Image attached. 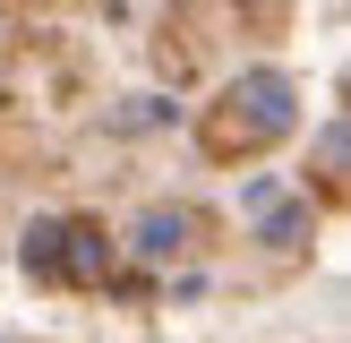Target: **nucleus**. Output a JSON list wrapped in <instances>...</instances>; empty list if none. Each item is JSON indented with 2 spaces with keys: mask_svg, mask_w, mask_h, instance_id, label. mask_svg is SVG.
<instances>
[{
  "mask_svg": "<svg viewBox=\"0 0 351 343\" xmlns=\"http://www.w3.org/2000/svg\"><path fill=\"white\" fill-rule=\"evenodd\" d=\"M51 274H69V283H103V274H112V240L86 232V223H60V266H51Z\"/></svg>",
  "mask_w": 351,
  "mask_h": 343,
  "instance_id": "2",
  "label": "nucleus"
},
{
  "mask_svg": "<svg viewBox=\"0 0 351 343\" xmlns=\"http://www.w3.org/2000/svg\"><path fill=\"white\" fill-rule=\"evenodd\" d=\"M300 232H308V206H266V240L274 249H291Z\"/></svg>",
  "mask_w": 351,
  "mask_h": 343,
  "instance_id": "5",
  "label": "nucleus"
},
{
  "mask_svg": "<svg viewBox=\"0 0 351 343\" xmlns=\"http://www.w3.org/2000/svg\"><path fill=\"white\" fill-rule=\"evenodd\" d=\"M300 120V86L283 78V69H249V78L223 95V120H215V146H274V137Z\"/></svg>",
  "mask_w": 351,
  "mask_h": 343,
  "instance_id": "1",
  "label": "nucleus"
},
{
  "mask_svg": "<svg viewBox=\"0 0 351 343\" xmlns=\"http://www.w3.org/2000/svg\"><path fill=\"white\" fill-rule=\"evenodd\" d=\"M60 266V223H34L26 232V274H51Z\"/></svg>",
  "mask_w": 351,
  "mask_h": 343,
  "instance_id": "4",
  "label": "nucleus"
},
{
  "mask_svg": "<svg viewBox=\"0 0 351 343\" xmlns=\"http://www.w3.org/2000/svg\"><path fill=\"white\" fill-rule=\"evenodd\" d=\"M180 240H189V223H180V215H163V206H154V215L137 223V257H171Z\"/></svg>",
  "mask_w": 351,
  "mask_h": 343,
  "instance_id": "3",
  "label": "nucleus"
},
{
  "mask_svg": "<svg viewBox=\"0 0 351 343\" xmlns=\"http://www.w3.org/2000/svg\"><path fill=\"white\" fill-rule=\"evenodd\" d=\"M317 163H326V180H343V163H351V146H343V120L317 137Z\"/></svg>",
  "mask_w": 351,
  "mask_h": 343,
  "instance_id": "6",
  "label": "nucleus"
}]
</instances>
